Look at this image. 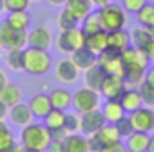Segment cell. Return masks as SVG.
I'll list each match as a JSON object with an SVG mask.
<instances>
[{"label":"cell","instance_id":"6da1fadb","mask_svg":"<svg viewBox=\"0 0 154 152\" xmlns=\"http://www.w3.org/2000/svg\"><path fill=\"white\" fill-rule=\"evenodd\" d=\"M122 60L125 65V84L140 85L145 80V72L149 69V56L141 49L129 45L125 51H122Z\"/></svg>","mask_w":154,"mask_h":152},{"label":"cell","instance_id":"7a4b0ae2","mask_svg":"<svg viewBox=\"0 0 154 152\" xmlns=\"http://www.w3.org/2000/svg\"><path fill=\"white\" fill-rule=\"evenodd\" d=\"M20 145L29 147V148H36V150H47V147L51 145V132L44 123H29L26 127H22L20 132Z\"/></svg>","mask_w":154,"mask_h":152},{"label":"cell","instance_id":"3957f363","mask_svg":"<svg viewBox=\"0 0 154 152\" xmlns=\"http://www.w3.org/2000/svg\"><path fill=\"white\" fill-rule=\"evenodd\" d=\"M51 56L44 49H35V47H26L24 49V71L33 74V76H42L47 74L51 69Z\"/></svg>","mask_w":154,"mask_h":152},{"label":"cell","instance_id":"277c9868","mask_svg":"<svg viewBox=\"0 0 154 152\" xmlns=\"http://www.w3.org/2000/svg\"><path fill=\"white\" fill-rule=\"evenodd\" d=\"M96 15L100 18V24H102L103 31L122 29L127 24V11L116 2H111V4H107L103 8H98Z\"/></svg>","mask_w":154,"mask_h":152},{"label":"cell","instance_id":"5b68a950","mask_svg":"<svg viewBox=\"0 0 154 152\" xmlns=\"http://www.w3.org/2000/svg\"><path fill=\"white\" fill-rule=\"evenodd\" d=\"M89 139V147H91V152H102L103 148H107L109 145L112 143H118L122 139L118 129L114 123H105L102 129H98L94 134L87 136Z\"/></svg>","mask_w":154,"mask_h":152},{"label":"cell","instance_id":"8992f818","mask_svg":"<svg viewBox=\"0 0 154 152\" xmlns=\"http://www.w3.org/2000/svg\"><path fill=\"white\" fill-rule=\"evenodd\" d=\"M0 47L2 51L11 49H26L27 47V31L13 29L6 20L0 22Z\"/></svg>","mask_w":154,"mask_h":152},{"label":"cell","instance_id":"52a82bcc","mask_svg":"<svg viewBox=\"0 0 154 152\" xmlns=\"http://www.w3.org/2000/svg\"><path fill=\"white\" fill-rule=\"evenodd\" d=\"M96 63L102 67L105 76H120L125 80V65L122 60V53H116L112 49H105L98 54Z\"/></svg>","mask_w":154,"mask_h":152},{"label":"cell","instance_id":"ba28073f","mask_svg":"<svg viewBox=\"0 0 154 152\" xmlns=\"http://www.w3.org/2000/svg\"><path fill=\"white\" fill-rule=\"evenodd\" d=\"M71 105L78 114H84V112H89L93 109H98V105H100V93L94 91V89H89V87L78 89L72 94V103Z\"/></svg>","mask_w":154,"mask_h":152},{"label":"cell","instance_id":"9c48e42d","mask_svg":"<svg viewBox=\"0 0 154 152\" xmlns=\"http://www.w3.org/2000/svg\"><path fill=\"white\" fill-rule=\"evenodd\" d=\"M85 45V35L80 27L74 29H67V31H60L58 38H56V47L62 53H72L76 49H80Z\"/></svg>","mask_w":154,"mask_h":152},{"label":"cell","instance_id":"30bf717a","mask_svg":"<svg viewBox=\"0 0 154 152\" xmlns=\"http://www.w3.org/2000/svg\"><path fill=\"white\" fill-rule=\"evenodd\" d=\"M129 116H131L134 130H140V132H152L154 130V109L152 107L143 105L138 111L131 112Z\"/></svg>","mask_w":154,"mask_h":152},{"label":"cell","instance_id":"8fae6325","mask_svg":"<svg viewBox=\"0 0 154 152\" xmlns=\"http://www.w3.org/2000/svg\"><path fill=\"white\" fill-rule=\"evenodd\" d=\"M105 116L100 109H93L89 112H84L80 114V130L85 134V136H91L94 134L98 129H102L105 125Z\"/></svg>","mask_w":154,"mask_h":152},{"label":"cell","instance_id":"7c38bea8","mask_svg":"<svg viewBox=\"0 0 154 152\" xmlns=\"http://www.w3.org/2000/svg\"><path fill=\"white\" fill-rule=\"evenodd\" d=\"M127 89V84L120 76H105L103 84L100 87V94L105 100H120L122 93Z\"/></svg>","mask_w":154,"mask_h":152},{"label":"cell","instance_id":"4fadbf2b","mask_svg":"<svg viewBox=\"0 0 154 152\" xmlns=\"http://www.w3.org/2000/svg\"><path fill=\"white\" fill-rule=\"evenodd\" d=\"M53 45V33L49 31V27H35L31 33H27V47H35V49H44L47 51Z\"/></svg>","mask_w":154,"mask_h":152},{"label":"cell","instance_id":"5bb4252c","mask_svg":"<svg viewBox=\"0 0 154 152\" xmlns=\"http://www.w3.org/2000/svg\"><path fill=\"white\" fill-rule=\"evenodd\" d=\"M78 74H80V69L72 63L71 58H65V60L58 62V65L54 67V76L63 84H74L78 80Z\"/></svg>","mask_w":154,"mask_h":152},{"label":"cell","instance_id":"9a60e30c","mask_svg":"<svg viewBox=\"0 0 154 152\" xmlns=\"http://www.w3.org/2000/svg\"><path fill=\"white\" fill-rule=\"evenodd\" d=\"M131 44V33L122 29H114V31H107V49H112L116 53L125 51Z\"/></svg>","mask_w":154,"mask_h":152},{"label":"cell","instance_id":"2e32d148","mask_svg":"<svg viewBox=\"0 0 154 152\" xmlns=\"http://www.w3.org/2000/svg\"><path fill=\"white\" fill-rule=\"evenodd\" d=\"M27 105H29L33 116H35V118H40V120H44V118L53 111L51 98H49V94H45V93H38V94H35V96L29 100Z\"/></svg>","mask_w":154,"mask_h":152},{"label":"cell","instance_id":"e0dca14e","mask_svg":"<svg viewBox=\"0 0 154 152\" xmlns=\"http://www.w3.org/2000/svg\"><path fill=\"white\" fill-rule=\"evenodd\" d=\"M8 118H9L15 125H18V127H26V125H29V123H31V120H33L35 116H33V112H31L29 105L20 102V103H17V105L9 107Z\"/></svg>","mask_w":154,"mask_h":152},{"label":"cell","instance_id":"ac0fdd59","mask_svg":"<svg viewBox=\"0 0 154 152\" xmlns=\"http://www.w3.org/2000/svg\"><path fill=\"white\" fill-rule=\"evenodd\" d=\"M93 2L91 0H67L65 2V6H63V9L65 11H69L78 22H82L89 13H93Z\"/></svg>","mask_w":154,"mask_h":152},{"label":"cell","instance_id":"d6986e66","mask_svg":"<svg viewBox=\"0 0 154 152\" xmlns=\"http://www.w3.org/2000/svg\"><path fill=\"white\" fill-rule=\"evenodd\" d=\"M71 60H72V63L78 67L80 71H87L89 67H93L96 63L98 56L84 45V47H80V49H76V51L71 53Z\"/></svg>","mask_w":154,"mask_h":152},{"label":"cell","instance_id":"ffe728a7","mask_svg":"<svg viewBox=\"0 0 154 152\" xmlns=\"http://www.w3.org/2000/svg\"><path fill=\"white\" fill-rule=\"evenodd\" d=\"M149 141H150V134H149V132L134 130V132H131V134L127 136L125 147H127L129 152H147Z\"/></svg>","mask_w":154,"mask_h":152},{"label":"cell","instance_id":"44dd1931","mask_svg":"<svg viewBox=\"0 0 154 152\" xmlns=\"http://www.w3.org/2000/svg\"><path fill=\"white\" fill-rule=\"evenodd\" d=\"M120 103H122V107L127 114L143 107V100H141V94H140L138 89H125L120 96Z\"/></svg>","mask_w":154,"mask_h":152},{"label":"cell","instance_id":"7402d4cb","mask_svg":"<svg viewBox=\"0 0 154 152\" xmlns=\"http://www.w3.org/2000/svg\"><path fill=\"white\" fill-rule=\"evenodd\" d=\"M63 152H91L87 136L76 134V132L67 134V138L63 139Z\"/></svg>","mask_w":154,"mask_h":152},{"label":"cell","instance_id":"603a6c76","mask_svg":"<svg viewBox=\"0 0 154 152\" xmlns=\"http://www.w3.org/2000/svg\"><path fill=\"white\" fill-rule=\"evenodd\" d=\"M84 80H85V87L89 89H94L100 93V87L103 84V78H105V72L102 71V67L98 63H94L93 67H89L87 71H84Z\"/></svg>","mask_w":154,"mask_h":152},{"label":"cell","instance_id":"cb8c5ba5","mask_svg":"<svg viewBox=\"0 0 154 152\" xmlns=\"http://www.w3.org/2000/svg\"><path fill=\"white\" fill-rule=\"evenodd\" d=\"M103 116H105V121L107 123H116L120 118H123L127 112L123 111L120 100H105L103 103V109H102Z\"/></svg>","mask_w":154,"mask_h":152},{"label":"cell","instance_id":"d4e9b609","mask_svg":"<svg viewBox=\"0 0 154 152\" xmlns=\"http://www.w3.org/2000/svg\"><path fill=\"white\" fill-rule=\"evenodd\" d=\"M85 47L89 51H93L96 56L107 49V31H98V33H93L89 36H85Z\"/></svg>","mask_w":154,"mask_h":152},{"label":"cell","instance_id":"484cf974","mask_svg":"<svg viewBox=\"0 0 154 152\" xmlns=\"http://www.w3.org/2000/svg\"><path fill=\"white\" fill-rule=\"evenodd\" d=\"M53 109H60V111H67L72 103V94L67 89H53L49 93Z\"/></svg>","mask_w":154,"mask_h":152},{"label":"cell","instance_id":"4316f807","mask_svg":"<svg viewBox=\"0 0 154 152\" xmlns=\"http://www.w3.org/2000/svg\"><path fill=\"white\" fill-rule=\"evenodd\" d=\"M0 100H2L8 107H13L22 102V91L15 84H8L2 91H0Z\"/></svg>","mask_w":154,"mask_h":152},{"label":"cell","instance_id":"83f0119b","mask_svg":"<svg viewBox=\"0 0 154 152\" xmlns=\"http://www.w3.org/2000/svg\"><path fill=\"white\" fill-rule=\"evenodd\" d=\"M152 38H154V33H152L149 27L140 26V27H134V29L131 31V44H132L134 47H138V49H141V47H143L145 44H149Z\"/></svg>","mask_w":154,"mask_h":152},{"label":"cell","instance_id":"f1b7e54d","mask_svg":"<svg viewBox=\"0 0 154 152\" xmlns=\"http://www.w3.org/2000/svg\"><path fill=\"white\" fill-rule=\"evenodd\" d=\"M6 22H8L13 29H17V31H27L31 18H29L27 11H13V13L8 15Z\"/></svg>","mask_w":154,"mask_h":152},{"label":"cell","instance_id":"f546056e","mask_svg":"<svg viewBox=\"0 0 154 152\" xmlns=\"http://www.w3.org/2000/svg\"><path fill=\"white\" fill-rule=\"evenodd\" d=\"M63 121H65V111H60V109H53V111L44 118V125H45L49 130L63 129Z\"/></svg>","mask_w":154,"mask_h":152},{"label":"cell","instance_id":"4dcf8cb0","mask_svg":"<svg viewBox=\"0 0 154 152\" xmlns=\"http://www.w3.org/2000/svg\"><path fill=\"white\" fill-rule=\"evenodd\" d=\"M136 18H138V24L143 26V27H149L152 31L154 27V4L147 2L138 13H136Z\"/></svg>","mask_w":154,"mask_h":152},{"label":"cell","instance_id":"1f68e13d","mask_svg":"<svg viewBox=\"0 0 154 152\" xmlns=\"http://www.w3.org/2000/svg\"><path fill=\"white\" fill-rule=\"evenodd\" d=\"M80 29L84 31V35H85V36H89V35H93V33L102 31V24H100L98 15H96V13H89V15L80 22Z\"/></svg>","mask_w":154,"mask_h":152},{"label":"cell","instance_id":"d6a6232c","mask_svg":"<svg viewBox=\"0 0 154 152\" xmlns=\"http://www.w3.org/2000/svg\"><path fill=\"white\" fill-rule=\"evenodd\" d=\"M6 65L13 71H24V49H11L6 54Z\"/></svg>","mask_w":154,"mask_h":152},{"label":"cell","instance_id":"836d02e7","mask_svg":"<svg viewBox=\"0 0 154 152\" xmlns=\"http://www.w3.org/2000/svg\"><path fill=\"white\" fill-rule=\"evenodd\" d=\"M56 24H58V29L60 31H67V29H74V27H78V20H76L69 11H62L60 15H58V20H56Z\"/></svg>","mask_w":154,"mask_h":152},{"label":"cell","instance_id":"e575fe53","mask_svg":"<svg viewBox=\"0 0 154 152\" xmlns=\"http://www.w3.org/2000/svg\"><path fill=\"white\" fill-rule=\"evenodd\" d=\"M138 91H140V94H141L143 105H147V107H154V87L143 80V82L138 85Z\"/></svg>","mask_w":154,"mask_h":152},{"label":"cell","instance_id":"d590c367","mask_svg":"<svg viewBox=\"0 0 154 152\" xmlns=\"http://www.w3.org/2000/svg\"><path fill=\"white\" fill-rule=\"evenodd\" d=\"M63 129H65L69 134L78 132V130H80V114H76V112H65Z\"/></svg>","mask_w":154,"mask_h":152},{"label":"cell","instance_id":"8d00e7d4","mask_svg":"<svg viewBox=\"0 0 154 152\" xmlns=\"http://www.w3.org/2000/svg\"><path fill=\"white\" fill-rule=\"evenodd\" d=\"M15 141V136L11 132V129L6 125V121H0V148H6V147H11Z\"/></svg>","mask_w":154,"mask_h":152},{"label":"cell","instance_id":"74e56055","mask_svg":"<svg viewBox=\"0 0 154 152\" xmlns=\"http://www.w3.org/2000/svg\"><path fill=\"white\" fill-rule=\"evenodd\" d=\"M114 125H116V129H118V132H120L122 138H127L131 132H134V127H132L131 116H123V118H120Z\"/></svg>","mask_w":154,"mask_h":152},{"label":"cell","instance_id":"f35d334b","mask_svg":"<svg viewBox=\"0 0 154 152\" xmlns=\"http://www.w3.org/2000/svg\"><path fill=\"white\" fill-rule=\"evenodd\" d=\"M29 2L31 0H4V6L8 13H13V11H26L29 8Z\"/></svg>","mask_w":154,"mask_h":152},{"label":"cell","instance_id":"ab89813d","mask_svg":"<svg viewBox=\"0 0 154 152\" xmlns=\"http://www.w3.org/2000/svg\"><path fill=\"white\" fill-rule=\"evenodd\" d=\"M147 4V0H120V6L127 11V13H138L143 6Z\"/></svg>","mask_w":154,"mask_h":152},{"label":"cell","instance_id":"60d3db41","mask_svg":"<svg viewBox=\"0 0 154 152\" xmlns=\"http://www.w3.org/2000/svg\"><path fill=\"white\" fill-rule=\"evenodd\" d=\"M49 132H51V141H58V143H63V139L69 134L65 129H56V130H49Z\"/></svg>","mask_w":154,"mask_h":152},{"label":"cell","instance_id":"b9f144b4","mask_svg":"<svg viewBox=\"0 0 154 152\" xmlns=\"http://www.w3.org/2000/svg\"><path fill=\"white\" fill-rule=\"evenodd\" d=\"M102 152H129V150H127L125 143L118 141V143H112V145H109V147H107V148H103Z\"/></svg>","mask_w":154,"mask_h":152},{"label":"cell","instance_id":"7bdbcfd3","mask_svg":"<svg viewBox=\"0 0 154 152\" xmlns=\"http://www.w3.org/2000/svg\"><path fill=\"white\" fill-rule=\"evenodd\" d=\"M141 51L149 56V60H154V38H152L149 44H145V45L141 47Z\"/></svg>","mask_w":154,"mask_h":152},{"label":"cell","instance_id":"ee69618b","mask_svg":"<svg viewBox=\"0 0 154 152\" xmlns=\"http://www.w3.org/2000/svg\"><path fill=\"white\" fill-rule=\"evenodd\" d=\"M47 152H63V143L51 141V145L47 147Z\"/></svg>","mask_w":154,"mask_h":152},{"label":"cell","instance_id":"f6af8a7d","mask_svg":"<svg viewBox=\"0 0 154 152\" xmlns=\"http://www.w3.org/2000/svg\"><path fill=\"white\" fill-rule=\"evenodd\" d=\"M8 112H9V107L0 100V121H6V118H8Z\"/></svg>","mask_w":154,"mask_h":152},{"label":"cell","instance_id":"bcb514c9","mask_svg":"<svg viewBox=\"0 0 154 152\" xmlns=\"http://www.w3.org/2000/svg\"><path fill=\"white\" fill-rule=\"evenodd\" d=\"M145 82H147V84H150V85L154 87V65L147 69V72H145Z\"/></svg>","mask_w":154,"mask_h":152},{"label":"cell","instance_id":"7dc6e473","mask_svg":"<svg viewBox=\"0 0 154 152\" xmlns=\"http://www.w3.org/2000/svg\"><path fill=\"white\" fill-rule=\"evenodd\" d=\"M8 84H9V82H8V74H6L2 69H0V91H2Z\"/></svg>","mask_w":154,"mask_h":152},{"label":"cell","instance_id":"c3c4849f","mask_svg":"<svg viewBox=\"0 0 154 152\" xmlns=\"http://www.w3.org/2000/svg\"><path fill=\"white\" fill-rule=\"evenodd\" d=\"M18 147H20V143H13L11 147H6V148H0V152H18Z\"/></svg>","mask_w":154,"mask_h":152},{"label":"cell","instance_id":"681fc988","mask_svg":"<svg viewBox=\"0 0 154 152\" xmlns=\"http://www.w3.org/2000/svg\"><path fill=\"white\" fill-rule=\"evenodd\" d=\"M91 2H93V6H96V8H103V6L111 4L112 0H91Z\"/></svg>","mask_w":154,"mask_h":152},{"label":"cell","instance_id":"f907efd6","mask_svg":"<svg viewBox=\"0 0 154 152\" xmlns=\"http://www.w3.org/2000/svg\"><path fill=\"white\" fill-rule=\"evenodd\" d=\"M18 152H42V150H36V148H29V147L20 145V147H18Z\"/></svg>","mask_w":154,"mask_h":152},{"label":"cell","instance_id":"816d5d0a","mask_svg":"<svg viewBox=\"0 0 154 152\" xmlns=\"http://www.w3.org/2000/svg\"><path fill=\"white\" fill-rule=\"evenodd\" d=\"M47 2H49L51 6H65L67 0H47Z\"/></svg>","mask_w":154,"mask_h":152},{"label":"cell","instance_id":"f5cc1de1","mask_svg":"<svg viewBox=\"0 0 154 152\" xmlns=\"http://www.w3.org/2000/svg\"><path fill=\"white\" fill-rule=\"evenodd\" d=\"M147 152H154V134L150 136V141H149V148H147Z\"/></svg>","mask_w":154,"mask_h":152},{"label":"cell","instance_id":"db71d44e","mask_svg":"<svg viewBox=\"0 0 154 152\" xmlns=\"http://www.w3.org/2000/svg\"><path fill=\"white\" fill-rule=\"evenodd\" d=\"M6 11V6H4V0H0V13Z\"/></svg>","mask_w":154,"mask_h":152},{"label":"cell","instance_id":"11a10c76","mask_svg":"<svg viewBox=\"0 0 154 152\" xmlns=\"http://www.w3.org/2000/svg\"><path fill=\"white\" fill-rule=\"evenodd\" d=\"M0 54H2V47H0Z\"/></svg>","mask_w":154,"mask_h":152},{"label":"cell","instance_id":"9f6ffc18","mask_svg":"<svg viewBox=\"0 0 154 152\" xmlns=\"http://www.w3.org/2000/svg\"><path fill=\"white\" fill-rule=\"evenodd\" d=\"M31 2H36V0H31Z\"/></svg>","mask_w":154,"mask_h":152},{"label":"cell","instance_id":"6f0895ef","mask_svg":"<svg viewBox=\"0 0 154 152\" xmlns=\"http://www.w3.org/2000/svg\"><path fill=\"white\" fill-rule=\"evenodd\" d=\"M152 33H154V27H152Z\"/></svg>","mask_w":154,"mask_h":152}]
</instances>
